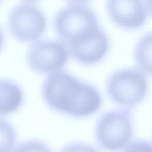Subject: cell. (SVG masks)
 <instances>
[{"instance_id":"cell-1","label":"cell","mask_w":152,"mask_h":152,"mask_svg":"<svg viewBox=\"0 0 152 152\" xmlns=\"http://www.w3.org/2000/svg\"><path fill=\"white\" fill-rule=\"evenodd\" d=\"M42 93L51 109L76 118L94 113L102 104L100 94L94 86L61 69L49 74Z\"/></svg>"},{"instance_id":"cell-2","label":"cell","mask_w":152,"mask_h":152,"mask_svg":"<svg viewBox=\"0 0 152 152\" xmlns=\"http://www.w3.org/2000/svg\"><path fill=\"white\" fill-rule=\"evenodd\" d=\"M55 32L65 46L78 42L99 27L95 13L80 4L60 9L53 18Z\"/></svg>"},{"instance_id":"cell-3","label":"cell","mask_w":152,"mask_h":152,"mask_svg":"<svg viewBox=\"0 0 152 152\" xmlns=\"http://www.w3.org/2000/svg\"><path fill=\"white\" fill-rule=\"evenodd\" d=\"M133 132L129 108L116 109L102 114L96 122L94 136L104 150L117 151L124 148Z\"/></svg>"},{"instance_id":"cell-4","label":"cell","mask_w":152,"mask_h":152,"mask_svg":"<svg viewBox=\"0 0 152 152\" xmlns=\"http://www.w3.org/2000/svg\"><path fill=\"white\" fill-rule=\"evenodd\" d=\"M145 74L138 68H127L112 73L106 81V91L116 104L130 108L140 103L148 91Z\"/></svg>"},{"instance_id":"cell-5","label":"cell","mask_w":152,"mask_h":152,"mask_svg":"<svg viewBox=\"0 0 152 152\" xmlns=\"http://www.w3.org/2000/svg\"><path fill=\"white\" fill-rule=\"evenodd\" d=\"M46 18L33 2H21L15 5L8 17V27L14 39L24 43L40 39L46 28Z\"/></svg>"},{"instance_id":"cell-6","label":"cell","mask_w":152,"mask_h":152,"mask_svg":"<svg viewBox=\"0 0 152 152\" xmlns=\"http://www.w3.org/2000/svg\"><path fill=\"white\" fill-rule=\"evenodd\" d=\"M69 53L61 41L38 40L30 46L26 59L30 68L39 74H50L61 70L66 64Z\"/></svg>"},{"instance_id":"cell-7","label":"cell","mask_w":152,"mask_h":152,"mask_svg":"<svg viewBox=\"0 0 152 152\" xmlns=\"http://www.w3.org/2000/svg\"><path fill=\"white\" fill-rule=\"evenodd\" d=\"M106 6L112 21L124 28H139L147 17V9L142 0H107Z\"/></svg>"},{"instance_id":"cell-8","label":"cell","mask_w":152,"mask_h":152,"mask_svg":"<svg viewBox=\"0 0 152 152\" xmlns=\"http://www.w3.org/2000/svg\"><path fill=\"white\" fill-rule=\"evenodd\" d=\"M69 55L78 62L92 65L100 61L109 48L106 33L99 27L83 40L66 47Z\"/></svg>"},{"instance_id":"cell-9","label":"cell","mask_w":152,"mask_h":152,"mask_svg":"<svg viewBox=\"0 0 152 152\" xmlns=\"http://www.w3.org/2000/svg\"><path fill=\"white\" fill-rule=\"evenodd\" d=\"M23 100V91L17 84L7 80H0V116L17 111Z\"/></svg>"},{"instance_id":"cell-10","label":"cell","mask_w":152,"mask_h":152,"mask_svg":"<svg viewBox=\"0 0 152 152\" xmlns=\"http://www.w3.org/2000/svg\"><path fill=\"white\" fill-rule=\"evenodd\" d=\"M134 59L139 69L152 75V32L144 34L137 42Z\"/></svg>"},{"instance_id":"cell-11","label":"cell","mask_w":152,"mask_h":152,"mask_svg":"<svg viewBox=\"0 0 152 152\" xmlns=\"http://www.w3.org/2000/svg\"><path fill=\"white\" fill-rule=\"evenodd\" d=\"M16 132L12 125L0 118V152H12L16 142Z\"/></svg>"},{"instance_id":"cell-12","label":"cell","mask_w":152,"mask_h":152,"mask_svg":"<svg viewBox=\"0 0 152 152\" xmlns=\"http://www.w3.org/2000/svg\"><path fill=\"white\" fill-rule=\"evenodd\" d=\"M12 152H52L45 143L37 140L23 142L17 146Z\"/></svg>"},{"instance_id":"cell-13","label":"cell","mask_w":152,"mask_h":152,"mask_svg":"<svg viewBox=\"0 0 152 152\" xmlns=\"http://www.w3.org/2000/svg\"><path fill=\"white\" fill-rule=\"evenodd\" d=\"M124 152H152V142L145 140H135L129 142Z\"/></svg>"},{"instance_id":"cell-14","label":"cell","mask_w":152,"mask_h":152,"mask_svg":"<svg viewBox=\"0 0 152 152\" xmlns=\"http://www.w3.org/2000/svg\"><path fill=\"white\" fill-rule=\"evenodd\" d=\"M59 152H98L94 147L83 142H72L64 147Z\"/></svg>"},{"instance_id":"cell-15","label":"cell","mask_w":152,"mask_h":152,"mask_svg":"<svg viewBox=\"0 0 152 152\" xmlns=\"http://www.w3.org/2000/svg\"><path fill=\"white\" fill-rule=\"evenodd\" d=\"M4 32L1 28V27H0V50H1V49L3 47L4 43Z\"/></svg>"},{"instance_id":"cell-16","label":"cell","mask_w":152,"mask_h":152,"mask_svg":"<svg viewBox=\"0 0 152 152\" xmlns=\"http://www.w3.org/2000/svg\"><path fill=\"white\" fill-rule=\"evenodd\" d=\"M145 5L147 10L149 11L150 14L152 15V0H144Z\"/></svg>"},{"instance_id":"cell-17","label":"cell","mask_w":152,"mask_h":152,"mask_svg":"<svg viewBox=\"0 0 152 152\" xmlns=\"http://www.w3.org/2000/svg\"><path fill=\"white\" fill-rule=\"evenodd\" d=\"M68 1H69L73 4H80L82 2H84L86 1H88L89 0H66Z\"/></svg>"},{"instance_id":"cell-18","label":"cell","mask_w":152,"mask_h":152,"mask_svg":"<svg viewBox=\"0 0 152 152\" xmlns=\"http://www.w3.org/2000/svg\"><path fill=\"white\" fill-rule=\"evenodd\" d=\"M23 1H26V2H35V1H38V0H23Z\"/></svg>"},{"instance_id":"cell-19","label":"cell","mask_w":152,"mask_h":152,"mask_svg":"<svg viewBox=\"0 0 152 152\" xmlns=\"http://www.w3.org/2000/svg\"><path fill=\"white\" fill-rule=\"evenodd\" d=\"M1 1H2V0H0V2H1Z\"/></svg>"}]
</instances>
